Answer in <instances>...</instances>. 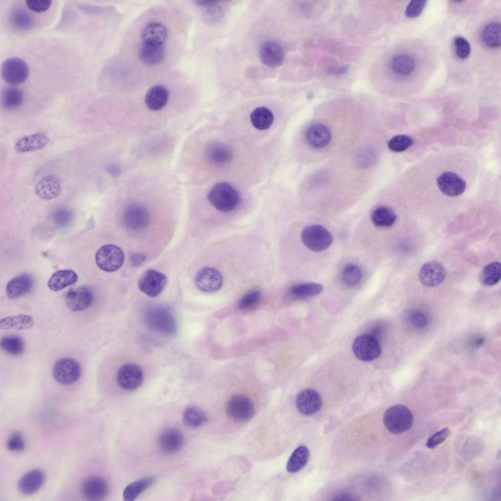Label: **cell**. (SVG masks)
I'll return each instance as SVG.
<instances>
[{"label": "cell", "instance_id": "obj_1", "mask_svg": "<svg viewBox=\"0 0 501 501\" xmlns=\"http://www.w3.org/2000/svg\"><path fill=\"white\" fill-rule=\"evenodd\" d=\"M384 423L387 430L393 434H398L409 430L413 424L411 411L406 406L393 405L385 412Z\"/></svg>", "mask_w": 501, "mask_h": 501}, {"label": "cell", "instance_id": "obj_2", "mask_svg": "<svg viewBox=\"0 0 501 501\" xmlns=\"http://www.w3.org/2000/svg\"><path fill=\"white\" fill-rule=\"evenodd\" d=\"M210 203L217 210L228 212L238 205L240 196L238 191L226 182L216 183L208 194Z\"/></svg>", "mask_w": 501, "mask_h": 501}, {"label": "cell", "instance_id": "obj_3", "mask_svg": "<svg viewBox=\"0 0 501 501\" xmlns=\"http://www.w3.org/2000/svg\"><path fill=\"white\" fill-rule=\"evenodd\" d=\"M144 320L148 327L166 335H173L177 330L175 319L165 307L159 306L149 308L145 312Z\"/></svg>", "mask_w": 501, "mask_h": 501}, {"label": "cell", "instance_id": "obj_4", "mask_svg": "<svg viewBox=\"0 0 501 501\" xmlns=\"http://www.w3.org/2000/svg\"><path fill=\"white\" fill-rule=\"evenodd\" d=\"M301 238L307 248L315 252L326 250L331 245L333 239L330 232L319 225L305 227L301 232Z\"/></svg>", "mask_w": 501, "mask_h": 501}, {"label": "cell", "instance_id": "obj_5", "mask_svg": "<svg viewBox=\"0 0 501 501\" xmlns=\"http://www.w3.org/2000/svg\"><path fill=\"white\" fill-rule=\"evenodd\" d=\"M124 254L122 250L113 244L101 247L95 255V262L98 267L107 272L118 270L123 265Z\"/></svg>", "mask_w": 501, "mask_h": 501}, {"label": "cell", "instance_id": "obj_6", "mask_svg": "<svg viewBox=\"0 0 501 501\" xmlns=\"http://www.w3.org/2000/svg\"><path fill=\"white\" fill-rule=\"evenodd\" d=\"M2 79L11 85H17L24 82L29 74V68L26 62L19 57H11L2 63L0 68Z\"/></svg>", "mask_w": 501, "mask_h": 501}, {"label": "cell", "instance_id": "obj_7", "mask_svg": "<svg viewBox=\"0 0 501 501\" xmlns=\"http://www.w3.org/2000/svg\"><path fill=\"white\" fill-rule=\"evenodd\" d=\"M352 350L355 356L364 362L377 359L382 352L377 338L367 334H361L355 338L352 344Z\"/></svg>", "mask_w": 501, "mask_h": 501}, {"label": "cell", "instance_id": "obj_8", "mask_svg": "<svg viewBox=\"0 0 501 501\" xmlns=\"http://www.w3.org/2000/svg\"><path fill=\"white\" fill-rule=\"evenodd\" d=\"M52 375L58 383L64 385H71L75 383L80 376V365L72 358H63L54 364Z\"/></svg>", "mask_w": 501, "mask_h": 501}, {"label": "cell", "instance_id": "obj_9", "mask_svg": "<svg viewBox=\"0 0 501 501\" xmlns=\"http://www.w3.org/2000/svg\"><path fill=\"white\" fill-rule=\"evenodd\" d=\"M167 283L166 276L153 269H149L143 273L138 281L139 290L148 296L155 297L160 295Z\"/></svg>", "mask_w": 501, "mask_h": 501}, {"label": "cell", "instance_id": "obj_10", "mask_svg": "<svg viewBox=\"0 0 501 501\" xmlns=\"http://www.w3.org/2000/svg\"><path fill=\"white\" fill-rule=\"evenodd\" d=\"M151 219L147 208L143 205L134 203L125 209L122 221L124 226L133 230H141L148 226Z\"/></svg>", "mask_w": 501, "mask_h": 501}, {"label": "cell", "instance_id": "obj_11", "mask_svg": "<svg viewBox=\"0 0 501 501\" xmlns=\"http://www.w3.org/2000/svg\"><path fill=\"white\" fill-rule=\"evenodd\" d=\"M227 412L232 419L242 422L252 418L255 410L253 405L248 397L237 395L231 397L228 401Z\"/></svg>", "mask_w": 501, "mask_h": 501}, {"label": "cell", "instance_id": "obj_12", "mask_svg": "<svg viewBox=\"0 0 501 501\" xmlns=\"http://www.w3.org/2000/svg\"><path fill=\"white\" fill-rule=\"evenodd\" d=\"M116 380L119 386L126 390H133L140 386L143 380L141 367L134 363L122 365L118 370Z\"/></svg>", "mask_w": 501, "mask_h": 501}, {"label": "cell", "instance_id": "obj_13", "mask_svg": "<svg viewBox=\"0 0 501 501\" xmlns=\"http://www.w3.org/2000/svg\"><path fill=\"white\" fill-rule=\"evenodd\" d=\"M223 279L221 273L212 268H205L199 271L195 277V284L200 291L214 293L222 286Z\"/></svg>", "mask_w": 501, "mask_h": 501}, {"label": "cell", "instance_id": "obj_14", "mask_svg": "<svg viewBox=\"0 0 501 501\" xmlns=\"http://www.w3.org/2000/svg\"><path fill=\"white\" fill-rule=\"evenodd\" d=\"M436 182L440 191L449 197L459 196L465 190V181L459 175L452 172L442 173L437 177Z\"/></svg>", "mask_w": 501, "mask_h": 501}, {"label": "cell", "instance_id": "obj_15", "mask_svg": "<svg viewBox=\"0 0 501 501\" xmlns=\"http://www.w3.org/2000/svg\"><path fill=\"white\" fill-rule=\"evenodd\" d=\"M92 299L91 291L85 286L71 288L67 291L65 296L67 307L73 311H80L87 309L91 304Z\"/></svg>", "mask_w": 501, "mask_h": 501}, {"label": "cell", "instance_id": "obj_16", "mask_svg": "<svg viewBox=\"0 0 501 501\" xmlns=\"http://www.w3.org/2000/svg\"><path fill=\"white\" fill-rule=\"evenodd\" d=\"M320 394L313 389H305L300 391L296 399V407L299 412L305 415L318 412L322 406Z\"/></svg>", "mask_w": 501, "mask_h": 501}, {"label": "cell", "instance_id": "obj_17", "mask_svg": "<svg viewBox=\"0 0 501 501\" xmlns=\"http://www.w3.org/2000/svg\"><path fill=\"white\" fill-rule=\"evenodd\" d=\"M419 277L421 283L427 287H435L444 280L445 271L439 262L433 260L424 264L421 267Z\"/></svg>", "mask_w": 501, "mask_h": 501}, {"label": "cell", "instance_id": "obj_18", "mask_svg": "<svg viewBox=\"0 0 501 501\" xmlns=\"http://www.w3.org/2000/svg\"><path fill=\"white\" fill-rule=\"evenodd\" d=\"M82 492L85 498L90 501L103 500L108 493V485L103 478L96 476L86 478L82 484Z\"/></svg>", "mask_w": 501, "mask_h": 501}, {"label": "cell", "instance_id": "obj_19", "mask_svg": "<svg viewBox=\"0 0 501 501\" xmlns=\"http://www.w3.org/2000/svg\"><path fill=\"white\" fill-rule=\"evenodd\" d=\"M35 193L40 198L50 200L58 197L62 187L59 179L54 175H48L42 178L36 184Z\"/></svg>", "mask_w": 501, "mask_h": 501}, {"label": "cell", "instance_id": "obj_20", "mask_svg": "<svg viewBox=\"0 0 501 501\" xmlns=\"http://www.w3.org/2000/svg\"><path fill=\"white\" fill-rule=\"evenodd\" d=\"M259 56L262 63L270 67L280 66L284 59V52L282 46L274 41L264 43L259 49Z\"/></svg>", "mask_w": 501, "mask_h": 501}, {"label": "cell", "instance_id": "obj_21", "mask_svg": "<svg viewBox=\"0 0 501 501\" xmlns=\"http://www.w3.org/2000/svg\"><path fill=\"white\" fill-rule=\"evenodd\" d=\"M184 437L182 432L177 429H168L163 432L158 439L160 449L166 454H173L182 448Z\"/></svg>", "mask_w": 501, "mask_h": 501}, {"label": "cell", "instance_id": "obj_22", "mask_svg": "<svg viewBox=\"0 0 501 501\" xmlns=\"http://www.w3.org/2000/svg\"><path fill=\"white\" fill-rule=\"evenodd\" d=\"M45 478V475L41 470H31L20 478L18 483V488L23 494L32 495L41 488Z\"/></svg>", "mask_w": 501, "mask_h": 501}, {"label": "cell", "instance_id": "obj_23", "mask_svg": "<svg viewBox=\"0 0 501 501\" xmlns=\"http://www.w3.org/2000/svg\"><path fill=\"white\" fill-rule=\"evenodd\" d=\"M34 284V279L29 274L24 273L11 279L7 283L6 292L12 299L21 297L28 293Z\"/></svg>", "mask_w": 501, "mask_h": 501}, {"label": "cell", "instance_id": "obj_24", "mask_svg": "<svg viewBox=\"0 0 501 501\" xmlns=\"http://www.w3.org/2000/svg\"><path fill=\"white\" fill-rule=\"evenodd\" d=\"M306 138L310 146L316 148H322L327 146L331 139L329 128L321 124L310 126L306 132Z\"/></svg>", "mask_w": 501, "mask_h": 501}, {"label": "cell", "instance_id": "obj_25", "mask_svg": "<svg viewBox=\"0 0 501 501\" xmlns=\"http://www.w3.org/2000/svg\"><path fill=\"white\" fill-rule=\"evenodd\" d=\"M49 141V139L46 135L38 133L18 140L15 144V149L20 153L34 151L43 149Z\"/></svg>", "mask_w": 501, "mask_h": 501}, {"label": "cell", "instance_id": "obj_26", "mask_svg": "<svg viewBox=\"0 0 501 501\" xmlns=\"http://www.w3.org/2000/svg\"><path fill=\"white\" fill-rule=\"evenodd\" d=\"M169 98L168 89L162 85L152 87L147 92L145 102L147 107L153 111L163 108L167 104Z\"/></svg>", "mask_w": 501, "mask_h": 501}, {"label": "cell", "instance_id": "obj_27", "mask_svg": "<svg viewBox=\"0 0 501 501\" xmlns=\"http://www.w3.org/2000/svg\"><path fill=\"white\" fill-rule=\"evenodd\" d=\"M76 273L71 270H62L55 272L47 283L48 288L53 291H61L77 281Z\"/></svg>", "mask_w": 501, "mask_h": 501}, {"label": "cell", "instance_id": "obj_28", "mask_svg": "<svg viewBox=\"0 0 501 501\" xmlns=\"http://www.w3.org/2000/svg\"><path fill=\"white\" fill-rule=\"evenodd\" d=\"M165 51L163 44L155 45L142 43L138 50L139 59L148 65H156L160 63L164 56Z\"/></svg>", "mask_w": 501, "mask_h": 501}, {"label": "cell", "instance_id": "obj_29", "mask_svg": "<svg viewBox=\"0 0 501 501\" xmlns=\"http://www.w3.org/2000/svg\"><path fill=\"white\" fill-rule=\"evenodd\" d=\"M24 100V94L19 88L14 86L4 88L0 95V103L3 108L13 110L20 107Z\"/></svg>", "mask_w": 501, "mask_h": 501}, {"label": "cell", "instance_id": "obj_30", "mask_svg": "<svg viewBox=\"0 0 501 501\" xmlns=\"http://www.w3.org/2000/svg\"><path fill=\"white\" fill-rule=\"evenodd\" d=\"M9 22L12 27L19 30H28L33 27L34 18L22 7H16L10 12Z\"/></svg>", "mask_w": 501, "mask_h": 501}, {"label": "cell", "instance_id": "obj_31", "mask_svg": "<svg viewBox=\"0 0 501 501\" xmlns=\"http://www.w3.org/2000/svg\"><path fill=\"white\" fill-rule=\"evenodd\" d=\"M166 36L167 30L165 26L157 22L146 25L142 33L143 43L151 44L162 45Z\"/></svg>", "mask_w": 501, "mask_h": 501}, {"label": "cell", "instance_id": "obj_32", "mask_svg": "<svg viewBox=\"0 0 501 501\" xmlns=\"http://www.w3.org/2000/svg\"><path fill=\"white\" fill-rule=\"evenodd\" d=\"M34 325L33 318L29 315L23 314L4 318L0 320V328L4 330H26L32 327Z\"/></svg>", "mask_w": 501, "mask_h": 501}, {"label": "cell", "instance_id": "obj_33", "mask_svg": "<svg viewBox=\"0 0 501 501\" xmlns=\"http://www.w3.org/2000/svg\"><path fill=\"white\" fill-rule=\"evenodd\" d=\"M156 482L154 477L141 478L128 484L123 492V499L125 501H133L140 494L150 487Z\"/></svg>", "mask_w": 501, "mask_h": 501}, {"label": "cell", "instance_id": "obj_34", "mask_svg": "<svg viewBox=\"0 0 501 501\" xmlns=\"http://www.w3.org/2000/svg\"><path fill=\"white\" fill-rule=\"evenodd\" d=\"M309 456V451L306 446H298L293 452L288 461L287 470L291 473L299 471L307 464Z\"/></svg>", "mask_w": 501, "mask_h": 501}, {"label": "cell", "instance_id": "obj_35", "mask_svg": "<svg viewBox=\"0 0 501 501\" xmlns=\"http://www.w3.org/2000/svg\"><path fill=\"white\" fill-rule=\"evenodd\" d=\"M206 154L208 159L213 163L223 164L229 162L232 154L230 149L225 144L214 143L207 149Z\"/></svg>", "mask_w": 501, "mask_h": 501}, {"label": "cell", "instance_id": "obj_36", "mask_svg": "<svg viewBox=\"0 0 501 501\" xmlns=\"http://www.w3.org/2000/svg\"><path fill=\"white\" fill-rule=\"evenodd\" d=\"M250 119L253 126L260 130L269 129L272 125L274 117L272 112L265 107H258L250 114Z\"/></svg>", "mask_w": 501, "mask_h": 501}, {"label": "cell", "instance_id": "obj_37", "mask_svg": "<svg viewBox=\"0 0 501 501\" xmlns=\"http://www.w3.org/2000/svg\"><path fill=\"white\" fill-rule=\"evenodd\" d=\"M371 218L375 226L386 228L391 227L394 224L397 216L390 208L380 206L372 212Z\"/></svg>", "mask_w": 501, "mask_h": 501}, {"label": "cell", "instance_id": "obj_38", "mask_svg": "<svg viewBox=\"0 0 501 501\" xmlns=\"http://www.w3.org/2000/svg\"><path fill=\"white\" fill-rule=\"evenodd\" d=\"M323 286L316 283H305L295 285L290 289L291 295L296 298H306L321 293Z\"/></svg>", "mask_w": 501, "mask_h": 501}, {"label": "cell", "instance_id": "obj_39", "mask_svg": "<svg viewBox=\"0 0 501 501\" xmlns=\"http://www.w3.org/2000/svg\"><path fill=\"white\" fill-rule=\"evenodd\" d=\"M207 419L204 411L194 406L187 408L183 413L184 424L191 428H197L203 425L207 422Z\"/></svg>", "mask_w": 501, "mask_h": 501}, {"label": "cell", "instance_id": "obj_40", "mask_svg": "<svg viewBox=\"0 0 501 501\" xmlns=\"http://www.w3.org/2000/svg\"><path fill=\"white\" fill-rule=\"evenodd\" d=\"M415 61L413 59L407 55H400L393 57L391 62V68L397 74L407 76L414 69Z\"/></svg>", "mask_w": 501, "mask_h": 501}, {"label": "cell", "instance_id": "obj_41", "mask_svg": "<svg viewBox=\"0 0 501 501\" xmlns=\"http://www.w3.org/2000/svg\"><path fill=\"white\" fill-rule=\"evenodd\" d=\"M501 265L498 262H494L486 265L482 269L480 279L486 286H493L501 279Z\"/></svg>", "mask_w": 501, "mask_h": 501}, {"label": "cell", "instance_id": "obj_42", "mask_svg": "<svg viewBox=\"0 0 501 501\" xmlns=\"http://www.w3.org/2000/svg\"><path fill=\"white\" fill-rule=\"evenodd\" d=\"M484 43L491 48H497L501 45V25L496 22L487 24L482 32Z\"/></svg>", "mask_w": 501, "mask_h": 501}, {"label": "cell", "instance_id": "obj_43", "mask_svg": "<svg viewBox=\"0 0 501 501\" xmlns=\"http://www.w3.org/2000/svg\"><path fill=\"white\" fill-rule=\"evenodd\" d=\"M0 345L2 350L7 353L18 356L22 354L24 349L23 339L19 336L12 335L5 336L0 340Z\"/></svg>", "mask_w": 501, "mask_h": 501}, {"label": "cell", "instance_id": "obj_44", "mask_svg": "<svg viewBox=\"0 0 501 501\" xmlns=\"http://www.w3.org/2000/svg\"><path fill=\"white\" fill-rule=\"evenodd\" d=\"M362 273L361 269L354 264L346 265L342 272V279L349 286L357 284L361 280Z\"/></svg>", "mask_w": 501, "mask_h": 501}, {"label": "cell", "instance_id": "obj_45", "mask_svg": "<svg viewBox=\"0 0 501 501\" xmlns=\"http://www.w3.org/2000/svg\"><path fill=\"white\" fill-rule=\"evenodd\" d=\"M413 143V139L405 135H397L388 142L389 149L394 152H401L411 147Z\"/></svg>", "mask_w": 501, "mask_h": 501}, {"label": "cell", "instance_id": "obj_46", "mask_svg": "<svg viewBox=\"0 0 501 501\" xmlns=\"http://www.w3.org/2000/svg\"><path fill=\"white\" fill-rule=\"evenodd\" d=\"M261 292L253 290L245 294L239 300L238 306L241 310H247L255 306L260 300Z\"/></svg>", "mask_w": 501, "mask_h": 501}, {"label": "cell", "instance_id": "obj_47", "mask_svg": "<svg viewBox=\"0 0 501 501\" xmlns=\"http://www.w3.org/2000/svg\"><path fill=\"white\" fill-rule=\"evenodd\" d=\"M73 218L72 212L66 208H62L56 210L53 215V220L58 227L65 228L71 223Z\"/></svg>", "mask_w": 501, "mask_h": 501}, {"label": "cell", "instance_id": "obj_48", "mask_svg": "<svg viewBox=\"0 0 501 501\" xmlns=\"http://www.w3.org/2000/svg\"><path fill=\"white\" fill-rule=\"evenodd\" d=\"M357 159L359 164L361 167H369L372 165L376 161V152L372 148H364L359 153Z\"/></svg>", "mask_w": 501, "mask_h": 501}, {"label": "cell", "instance_id": "obj_49", "mask_svg": "<svg viewBox=\"0 0 501 501\" xmlns=\"http://www.w3.org/2000/svg\"><path fill=\"white\" fill-rule=\"evenodd\" d=\"M454 46L457 56L461 59L469 57L471 52V46L468 41L464 38L458 36L454 40Z\"/></svg>", "mask_w": 501, "mask_h": 501}, {"label": "cell", "instance_id": "obj_50", "mask_svg": "<svg viewBox=\"0 0 501 501\" xmlns=\"http://www.w3.org/2000/svg\"><path fill=\"white\" fill-rule=\"evenodd\" d=\"M450 434V430L445 427L430 436L426 443V446L429 449H433L443 443Z\"/></svg>", "mask_w": 501, "mask_h": 501}, {"label": "cell", "instance_id": "obj_51", "mask_svg": "<svg viewBox=\"0 0 501 501\" xmlns=\"http://www.w3.org/2000/svg\"><path fill=\"white\" fill-rule=\"evenodd\" d=\"M24 439L19 433L14 432L9 436L7 442V448L11 451L20 452L25 448Z\"/></svg>", "mask_w": 501, "mask_h": 501}, {"label": "cell", "instance_id": "obj_52", "mask_svg": "<svg viewBox=\"0 0 501 501\" xmlns=\"http://www.w3.org/2000/svg\"><path fill=\"white\" fill-rule=\"evenodd\" d=\"M427 3L424 0H413L410 1L405 10L407 17L414 18L419 16L423 12Z\"/></svg>", "mask_w": 501, "mask_h": 501}, {"label": "cell", "instance_id": "obj_53", "mask_svg": "<svg viewBox=\"0 0 501 501\" xmlns=\"http://www.w3.org/2000/svg\"><path fill=\"white\" fill-rule=\"evenodd\" d=\"M26 6L31 11L36 13H42L49 9L51 5V0H26Z\"/></svg>", "mask_w": 501, "mask_h": 501}, {"label": "cell", "instance_id": "obj_54", "mask_svg": "<svg viewBox=\"0 0 501 501\" xmlns=\"http://www.w3.org/2000/svg\"><path fill=\"white\" fill-rule=\"evenodd\" d=\"M413 324L418 327H422L427 323V319L424 315L420 312L414 313L411 317Z\"/></svg>", "mask_w": 501, "mask_h": 501}, {"label": "cell", "instance_id": "obj_55", "mask_svg": "<svg viewBox=\"0 0 501 501\" xmlns=\"http://www.w3.org/2000/svg\"><path fill=\"white\" fill-rule=\"evenodd\" d=\"M334 501H354L356 497L350 493L342 492L335 494L333 497Z\"/></svg>", "mask_w": 501, "mask_h": 501}, {"label": "cell", "instance_id": "obj_56", "mask_svg": "<svg viewBox=\"0 0 501 501\" xmlns=\"http://www.w3.org/2000/svg\"><path fill=\"white\" fill-rule=\"evenodd\" d=\"M349 69V66L344 65L330 68L328 73L332 75H342L345 73Z\"/></svg>", "mask_w": 501, "mask_h": 501}, {"label": "cell", "instance_id": "obj_57", "mask_svg": "<svg viewBox=\"0 0 501 501\" xmlns=\"http://www.w3.org/2000/svg\"><path fill=\"white\" fill-rule=\"evenodd\" d=\"M146 259V256L143 253H135L130 258L132 264L134 266L141 265Z\"/></svg>", "mask_w": 501, "mask_h": 501}, {"label": "cell", "instance_id": "obj_58", "mask_svg": "<svg viewBox=\"0 0 501 501\" xmlns=\"http://www.w3.org/2000/svg\"><path fill=\"white\" fill-rule=\"evenodd\" d=\"M107 170L110 175L114 177L119 176L121 174L120 168L115 164H109L107 166Z\"/></svg>", "mask_w": 501, "mask_h": 501}]
</instances>
